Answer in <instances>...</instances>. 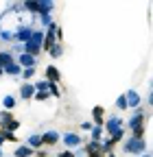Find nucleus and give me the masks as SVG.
Listing matches in <instances>:
<instances>
[{"instance_id": "16", "label": "nucleus", "mask_w": 153, "mask_h": 157, "mask_svg": "<svg viewBox=\"0 0 153 157\" xmlns=\"http://www.w3.org/2000/svg\"><path fill=\"white\" fill-rule=\"evenodd\" d=\"M101 135H103V127H92V140L94 142H101Z\"/></svg>"}, {"instance_id": "25", "label": "nucleus", "mask_w": 153, "mask_h": 157, "mask_svg": "<svg viewBox=\"0 0 153 157\" xmlns=\"http://www.w3.org/2000/svg\"><path fill=\"white\" fill-rule=\"evenodd\" d=\"M2 137H5V140H9V142H15V140H18V137H15V135H13L11 131H7V133H2Z\"/></svg>"}, {"instance_id": "30", "label": "nucleus", "mask_w": 153, "mask_h": 157, "mask_svg": "<svg viewBox=\"0 0 153 157\" xmlns=\"http://www.w3.org/2000/svg\"><path fill=\"white\" fill-rule=\"evenodd\" d=\"M37 157H48V153L46 151H37Z\"/></svg>"}, {"instance_id": "32", "label": "nucleus", "mask_w": 153, "mask_h": 157, "mask_svg": "<svg viewBox=\"0 0 153 157\" xmlns=\"http://www.w3.org/2000/svg\"><path fill=\"white\" fill-rule=\"evenodd\" d=\"M88 157H103V153H92V155H88Z\"/></svg>"}, {"instance_id": "24", "label": "nucleus", "mask_w": 153, "mask_h": 157, "mask_svg": "<svg viewBox=\"0 0 153 157\" xmlns=\"http://www.w3.org/2000/svg\"><path fill=\"white\" fill-rule=\"evenodd\" d=\"M24 7H26L29 11H40V2H26Z\"/></svg>"}, {"instance_id": "23", "label": "nucleus", "mask_w": 153, "mask_h": 157, "mask_svg": "<svg viewBox=\"0 0 153 157\" xmlns=\"http://www.w3.org/2000/svg\"><path fill=\"white\" fill-rule=\"evenodd\" d=\"M33 74H35V68H24V70H22V76H24V78H31Z\"/></svg>"}, {"instance_id": "29", "label": "nucleus", "mask_w": 153, "mask_h": 157, "mask_svg": "<svg viewBox=\"0 0 153 157\" xmlns=\"http://www.w3.org/2000/svg\"><path fill=\"white\" fill-rule=\"evenodd\" d=\"M81 129H85V131H92V122H83V124H81Z\"/></svg>"}, {"instance_id": "5", "label": "nucleus", "mask_w": 153, "mask_h": 157, "mask_svg": "<svg viewBox=\"0 0 153 157\" xmlns=\"http://www.w3.org/2000/svg\"><path fill=\"white\" fill-rule=\"evenodd\" d=\"M64 142L74 148V146H81V137L76 135V133H64Z\"/></svg>"}, {"instance_id": "12", "label": "nucleus", "mask_w": 153, "mask_h": 157, "mask_svg": "<svg viewBox=\"0 0 153 157\" xmlns=\"http://www.w3.org/2000/svg\"><path fill=\"white\" fill-rule=\"evenodd\" d=\"M92 116H94V122L101 127V122H103V107H94L92 109Z\"/></svg>"}, {"instance_id": "31", "label": "nucleus", "mask_w": 153, "mask_h": 157, "mask_svg": "<svg viewBox=\"0 0 153 157\" xmlns=\"http://www.w3.org/2000/svg\"><path fill=\"white\" fill-rule=\"evenodd\" d=\"M149 105L153 107V90H151V94H149Z\"/></svg>"}, {"instance_id": "4", "label": "nucleus", "mask_w": 153, "mask_h": 157, "mask_svg": "<svg viewBox=\"0 0 153 157\" xmlns=\"http://www.w3.org/2000/svg\"><path fill=\"white\" fill-rule=\"evenodd\" d=\"M57 142H59V133H57V131H46V133L42 135V144L53 146V144H57Z\"/></svg>"}, {"instance_id": "1", "label": "nucleus", "mask_w": 153, "mask_h": 157, "mask_svg": "<svg viewBox=\"0 0 153 157\" xmlns=\"http://www.w3.org/2000/svg\"><path fill=\"white\" fill-rule=\"evenodd\" d=\"M147 148V142L142 140V137H131V140L125 144V151L127 153H136V155H142Z\"/></svg>"}, {"instance_id": "36", "label": "nucleus", "mask_w": 153, "mask_h": 157, "mask_svg": "<svg viewBox=\"0 0 153 157\" xmlns=\"http://www.w3.org/2000/svg\"><path fill=\"white\" fill-rule=\"evenodd\" d=\"M0 74H2V68H0Z\"/></svg>"}, {"instance_id": "7", "label": "nucleus", "mask_w": 153, "mask_h": 157, "mask_svg": "<svg viewBox=\"0 0 153 157\" xmlns=\"http://www.w3.org/2000/svg\"><path fill=\"white\" fill-rule=\"evenodd\" d=\"M46 76H48V83H57L59 81V70H57L55 66H48L46 68Z\"/></svg>"}, {"instance_id": "14", "label": "nucleus", "mask_w": 153, "mask_h": 157, "mask_svg": "<svg viewBox=\"0 0 153 157\" xmlns=\"http://www.w3.org/2000/svg\"><path fill=\"white\" fill-rule=\"evenodd\" d=\"M9 63H13V59H11V55H9V52H0V68H2V66L7 68Z\"/></svg>"}, {"instance_id": "28", "label": "nucleus", "mask_w": 153, "mask_h": 157, "mask_svg": "<svg viewBox=\"0 0 153 157\" xmlns=\"http://www.w3.org/2000/svg\"><path fill=\"white\" fill-rule=\"evenodd\" d=\"M59 157H74V153H72V151H61Z\"/></svg>"}, {"instance_id": "19", "label": "nucleus", "mask_w": 153, "mask_h": 157, "mask_svg": "<svg viewBox=\"0 0 153 157\" xmlns=\"http://www.w3.org/2000/svg\"><path fill=\"white\" fill-rule=\"evenodd\" d=\"M48 85H50L48 81H40V83L35 85V90H37V92H48Z\"/></svg>"}, {"instance_id": "11", "label": "nucleus", "mask_w": 153, "mask_h": 157, "mask_svg": "<svg viewBox=\"0 0 153 157\" xmlns=\"http://www.w3.org/2000/svg\"><path fill=\"white\" fill-rule=\"evenodd\" d=\"M26 146H31V148H40V146H42V135H31L29 142H26Z\"/></svg>"}, {"instance_id": "33", "label": "nucleus", "mask_w": 153, "mask_h": 157, "mask_svg": "<svg viewBox=\"0 0 153 157\" xmlns=\"http://www.w3.org/2000/svg\"><path fill=\"white\" fill-rule=\"evenodd\" d=\"M2 142H5V137H2V135H0V146H2Z\"/></svg>"}, {"instance_id": "22", "label": "nucleus", "mask_w": 153, "mask_h": 157, "mask_svg": "<svg viewBox=\"0 0 153 157\" xmlns=\"http://www.w3.org/2000/svg\"><path fill=\"white\" fill-rule=\"evenodd\" d=\"M50 55H53V57H61V46H59V44H55V46L50 48Z\"/></svg>"}, {"instance_id": "21", "label": "nucleus", "mask_w": 153, "mask_h": 157, "mask_svg": "<svg viewBox=\"0 0 153 157\" xmlns=\"http://www.w3.org/2000/svg\"><path fill=\"white\" fill-rule=\"evenodd\" d=\"M11 120H13V118H11L9 113H0V124H5V127H7Z\"/></svg>"}, {"instance_id": "6", "label": "nucleus", "mask_w": 153, "mask_h": 157, "mask_svg": "<svg viewBox=\"0 0 153 157\" xmlns=\"http://www.w3.org/2000/svg\"><path fill=\"white\" fill-rule=\"evenodd\" d=\"M142 120H144V116H142V111H136L131 116V120H129V129L133 131V129H138V127H142Z\"/></svg>"}, {"instance_id": "18", "label": "nucleus", "mask_w": 153, "mask_h": 157, "mask_svg": "<svg viewBox=\"0 0 153 157\" xmlns=\"http://www.w3.org/2000/svg\"><path fill=\"white\" fill-rule=\"evenodd\" d=\"M5 72H7V74H20V66H18V63H9V66L5 68Z\"/></svg>"}, {"instance_id": "27", "label": "nucleus", "mask_w": 153, "mask_h": 157, "mask_svg": "<svg viewBox=\"0 0 153 157\" xmlns=\"http://www.w3.org/2000/svg\"><path fill=\"white\" fill-rule=\"evenodd\" d=\"M48 98V92H37V101H46Z\"/></svg>"}, {"instance_id": "26", "label": "nucleus", "mask_w": 153, "mask_h": 157, "mask_svg": "<svg viewBox=\"0 0 153 157\" xmlns=\"http://www.w3.org/2000/svg\"><path fill=\"white\" fill-rule=\"evenodd\" d=\"M18 127H20V122H18V120H11V122L7 124V129H9V131H13V129H18Z\"/></svg>"}, {"instance_id": "13", "label": "nucleus", "mask_w": 153, "mask_h": 157, "mask_svg": "<svg viewBox=\"0 0 153 157\" xmlns=\"http://www.w3.org/2000/svg\"><path fill=\"white\" fill-rule=\"evenodd\" d=\"M33 155V148L31 146H20L15 151V157H31Z\"/></svg>"}, {"instance_id": "20", "label": "nucleus", "mask_w": 153, "mask_h": 157, "mask_svg": "<svg viewBox=\"0 0 153 157\" xmlns=\"http://www.w3.org/2000/svg\"><path fill=\"white\" fill-rule=\"evenodd\" d=\"M116 107H118V109H127V98H125V94H123V96H118Z\"/></svg>"}, {"instance_id": "34", "label": "nucleus", "mask_w": 153, "mask_h": 157, "mask_svg": "<svg viewBox=\"0 0 153 157\" xmlns=\"http://www.w3.org/2000/svg\"><path fill=\"white\" fill-rule=\"evenodd\" d=\"M140 157H151V155H144V153H142V155H140Z\"/></svg>"}, {"instance_id": "3", "label": "nucleus", "mask_w": 153, "mask_h": 157, "mask_svg": "<svg viewBox=\"0 0 153 157\" xmlns=\"http://www.w3.org/2000/svg\"><path fill=\"white\" fill-rule=\"evenodd\" d=\"M125 98H127V107H133V109H136V107L140 105V94L133 92V90H129V92L125 94Z\"/></svg>"}, {"instance_id": "2", "label": "nucleus", "mask_w": 153, "mask_h": 157, "mask_svg": "<svg viewBox=\"0 0 153 157\" xmlns=\"http://www.w3.org/2000/svg\"><path fill=\"white\" fill-rule=\"evenodd\" d=\"M105 129H107V133H109V135H114V133H118V131L123 129V120H120L118 116H114V118H109V120H107Z\"/></svg>"}, {"instance_id": "17", "label": "nucleus", "mask_w": 153, "mask_h": 157, "mask_svg": "<svg viewBox=\"0 0 153 157\" xmlns=\"http://www.w3.org/2000/svg\"><path fill=\"white\" fill-rule=\"evenodd\" d=\"M2 107H5V109H13V107H15V98H13V96H5Z\"/></svg>"}, {"instance_id": "10", "label": "nucleus", "mask_w": 153, "mask_h": 157, "mask_svg": "<svg viewBox=\"0 0 153 157\" xmlns=\"http://www.w3.org/2000/svg\"><path fill=\"white\" fill-rule=\"evenodd\" d=\"M20 63L24 66V68H33L35 66V57H31V55H20Z\"/></svg>"}, {"instance_id": "8", "label": "nucleus", "mask_w": 153, "mask_h": 157, "mask_svg": "<svg viewBox=\"0 0 153 157\" xmlns=\"http://www.w3.org/2000/svg\"><path fill=\"white\" fill-rule=\"evenodd\" d=\"M85 153H88V155H92V153H103V146H101V142H94V140H92V142L85 146Z\"/></svg>"}, {"instance_id": "15", "label": "nucleus", "mask_w": 153, "mask_h": 157, "mask_svg": "<svg viewBox=\"0 0 153 157\" xmlns=\"http://www.w3.org/2000/svg\"><path fill=\"white\" fill-rule=\"evenodd\" d=\"M31 35H33V31H31V29H20V31H18V37H20L22 42H29Z\"/></svg>"}, {"instance_id": "9", "label": "nucleus", "mask_w": 153, "mask_h": 157, "mask_svg": "<svg viewBox=\"0 0 153 157\" xmlns=\"http://www.w3.org/2000/svg\"><path fill=\"white\" fill-rule=\"evenodd\" d=\"M20 94H22V98H26V101H29V98L35 94V85H31V83H26V85H22V90H20Z\"/></svg>"}, {"instance_id": "35", "label": "nucleus", "mask_w": 153, "mask_h": 157, "mask_svg": "<svg viewBox=\"0 0 153 157\" xmlns=\"http://www.w3.org/2000/svg\"><path fill=\"white\" fill-rule=\"evenodd\" d=\"M0 157H2V151H0Z\"/></svg>"}]
</instances>
